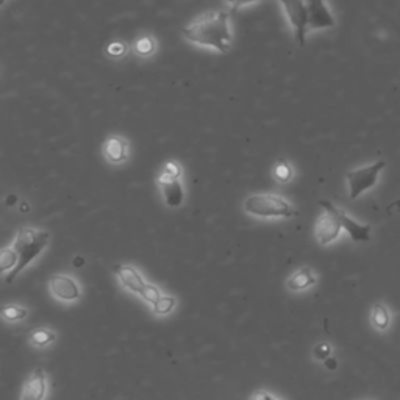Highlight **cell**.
<instances>
[{
    "instance_id": "6da1fadb",
    "label": "cell",
    "mask_w": 400,
    "mask_h": 400,
    "mask_svg": "<svg viewBox=\"0 0 400 400\" xmlns=\"http://www.w3.org/2000/svg\"><path fill=\"white\" fill-rule=\"evenodd\" d=\"M181 33L195 46L227 54L231 46L230 13L224 10L208 11L186 25Z\"/></svg>"
},
{
    "instance_id": "7a4b0ae2",
    "label": "cell",
    "mask_w": 400,
    "mask_h": 400,
    "mask_svg": "<svg viewBox=\"0 0 400 400\" xmlns=\"http://www.w3.org/2000/svg\"><path fill=\"white\" fill-rule=\"evenodd\" d=\"M50 235L47 231L35 230V229H19L16 241L13 244V249L18 255V265L16 267L11 269V272L8 275H6L5 281L11 283L18 277L19 272H23L36 257L41 255V252L47 247Z\"/></svg>"
},
{
    "instance_id": "3957f363",
    "label": "cell",
    "mask_w": 400,
    "mask_h": 400,
    "mask_svg": "<svg viewBox=\"0 0 400 400\" xmlns=\"http://www.w3.org/2000/svg\"><path fill=\"white\" fill-rule=\"evenodd\" d=\"M244 210L258 217H291L296 213L289 202L274 194L250 195L244 203Z\"/></svg>"
},
{
    "instance_id": "277c9868",
    "label": "cell",
    "mask_w": 400,
    "mask_h": 400,
    "mask_svg": "<svg viewBox=\"0 0 400 400\" xmlns=\"http://www.w3.org/2000/svg\"><path fill=\"white\" fill-rule=\"evenodd\" d=\"M387 166V162L383 159H378V162L365 166V167H358V169H353L351 172H347V185H349V195L351 199H356L360 198L363 193H366L368 189L374 188L378 176H380L382 171Z\"/></svg>"
},
{
    "instance_id": "5b68a950",
    "label": "cell",
    "mask_w": 400,
    "mask_h": 400,
    "mask_svg": "<svg viewBox=\"0 0 400 400\" xmlns=\"http://www.w3.org/2000/svg\"><path fill=\"white\" fill-rule=\"evenodd\" d=\"M319 205L324 208V214L319 217V221L316 224V239L321 244H330L334 241L341 234V225L339 221V210L333 205L330 200H321Z\"/></svg>"
},
{
    "instance_id": "8992f818",
    "label": "cell",
    "mask_w": 400,
    "mask_h": 400,
    "mask_svg": "<svg viewBox=\"0 0 400 400\" xmlns=\"http://www.w3.org/2000/svg\"><path fill=\"white\" fill-rule=\"evenodd\" d=\"M283 6L291 27L294 30V36L301 46H305L308 30V10L307 0H279Z\"/></svg>"
},
{
    "instance_id": "52a82bcc",
    "label": "cell",
    "mask_w": 400,
    "mask_h": 400,
    "mask_svg": "<svg viewBox=\"0 0 400 400\" xmlns=\"http://www.w3.org/2000/svg\"><path fill=\"white\" fill-rule=\"evenodd\" d=\"M308 27L311 30H325L334 27V18L325 0H307Z\"/></svg>"
},
{
    "instance_id": "ba28073f",
    "label": "cell",
    "mask_w": 400,
    "mask_h": 400,
    "mask_svg": "<svg viewBox=\"0 0 400 400\" xmlns=\"http://www.w3.org/2000/svg\"><path fill=\"white\" fill-rule=\"evenodd\" d=\"M49 286L56 299L61 301H77L80 297V288L74 279L68 275H52L49 280Z\"/></svg>"
},
{
    "instance_id": "9c48e42d",
    "label": "cell",
    "mask_w": 400,
    "mask_h": 400,
    "mask_svg": "<svg viewBox=\"0 0 400 400\" xmlns=\"http://www.w3.org/2000/svg\"><path fill=\"white\" fill-rule=\"evenodd\" d=\"M113 271L119 277L122 285L126 286L127 289L132 291V293L144 296L145 291H147L149 283H145L141 275L138 274L136 269H133L132 266L118 263V265L113 266Z\"/></svg>"
},
{
    "instance_id": "30bf717a",
    "label": "cell",
    "mask_w": 400,
    "mask_h": 400,
    "mask_svg": "<svg viewBox=\"0 0 400 400\" xmlns=\"http://www.w3.org/2000/svg\"><path fill=\"white\" fill-rule=\"evenodd\" d=\"M158 181H159V186H162L166 205L172 207V208L180 207L181 202H183L185 199V191H183V186H181L180 183V180L176 177L166 176V174H162Z\"/></svg>"
},
{
    "instance_id": "8fae6325",
    "label": "cell",
    "mask_w": 400,
    "mask_h": 400,
    "mask_svg": "<svg viewBox=\"0 0 400 400\" xmlns=\"http://www.w3.org/2000/svg\"><path fill=\"white\" fill-rule=\"evenodd\" d=\"M338 216H339L341 225H343V229L347 231L352 241H355V243L369 241V239H370V225L360 224V222L353 221L352 217H349L344 212H341V210H339Z\"/></svg>"
},
{
    "instance_id": "7c38bea8",
    "label": "cell",
    "mask_w": 400,
    "mask_h": 400,
    "mask_svg": "<svg viewBox=\"0 0 400 400\" xmlns=\"http://www.w3.org/2000/svg\"><path fill=\"white\" fill-rule=\"evenodd\" d=\"M46 396V375L42 369H36L28 378L20 400H42Z\"/></svg>"
},
{
    "instance_id": "4fadbf2b",
    "label": "cell",
    "mask_w": 400,
    "mask_h": 400,
    "mask_svg": "<svg viewBox=\"0 0 400 400\" xmlns=\"http://www.w3.org/2000/svg\"><path fill=\"white\" fill-rule=\"evenodd\" d=\"M104 154L110 163H122L127 155V143L119 136H113L104 145Z\"/></svg>"
},
{
    "instance_id": "5bb4252c",
    "label": "cell",
    "mask_w": 400,
    "mask_h": 400,
    "mask_svg": "<svg viewBox=\"0 0 400 400\" xmlns=\"http://www.w3.org/2000/svg\"><path fill=\"white\" fill-rule=\"evenodd\" d=\"M315 283H316V277H315V274H313L311 269L310 267H302L288 279V288L293 289V291H301V289H305V288H308L311 285H315Z\"/></svg>"
},
{
    "instance_id": "9a60e30c",
    "label": "cell",
    "mask_w": 400,
    "mask_h": 400,
    "mask_svg": "<svg viewBox=\"0 0 400 400\" xmlns=\"http://www.w3.org/2000/svg\"><path fill=\"white\" fill-rule=\"evenodd\" d=\"M370 319H372V324L377 330H387L391 324V316L388 308L384 307L383 303H375L372 313H370Z\"/></svg>"
},
{
    "instance_id": "2e32d148",
    "label": "cell",
    "mask_w": 400,
    "mask_h": 400,
    "mask_svg": "<svg viewBox=\"0 0 400 400\" xmlns=\"http://www.w3.org/2000/svg\"><path fill=\"white\" fill-rule=\"evenodd\" d=\"M2 316L6 321H20L27 316V310L23 307H16V305H8L2 310Z\"/></svg>"
},
{
    "instance_id": "e0dca14e",
    "label": "cell",
    "mask_w": 400,
    "mask_h": 400,
    "mask_svg": "<svg viewBox=\"0 0 400 400\" xmlns=\"http://www.w3.org/2000/svg\"><path fill=\"white\" fill-rule=\"evenodd\" d=\"M18 265V255L14 249H4L2 255H0V266L2 269H14Z\"/></svg>"
},
{
    "instance_id": "ac0fdd59",
    "label": "cell",
    "mask_w": 400,
    "mask_h": 400,
    "mask_svg": "<svg viewBox=\"0 0 400 400\" xmlns=\"http://www.w3.org/2000/svg\"><path fill=\"white\" fill-rule=\"evenodd\" d=\"M55 339V334L49 330H36L32 337V343L36 346H46L52 343Z\"/></svg>"
},
{
    "instance_id": "d6986e66",
    "label": "cell",
    "mask_w": 400,
    "mask_h": 400,
    "mask_svg": "<svg viewBox=\"0 0 400 400\" xmlns=\"http://www.w3.org/2000/svg\"><path fill=\"white\" fill-rule=\"evenodd\" d=\"M291 177H293V171L288 163L280 162L277 166H275V178L280 181H288Z\"/></svg>"
},
{
    "instance_id": "ffe728a7",
    "label": "cell",
    "mask_w": 400,
    "mask_h": 400,
    "mask_svg": "<svg viewBox=\"0 0 400 400\" xmlns=\"http://www.w3.org/2000/svg\"><path fill=\"white\" fill-rule=\"evenodd\" d=\"M174 305H176V301H174L172 297L163 296L162 301H159L154 307V310L155 313H158V315H166V313H169L172 310Z\"/></svg>"
},
{
    "instance_id": "44dd1931",
    "label": "cell",
    "mask_w": 400,
    "mask_h": 400,
    "mask_svg": "<svg viewBox=\"0 0 400 400\" xmlns=\"http://www.w3.org/2000/svg\"><path fill=\"white\" fill-rule=\"evenodd\" d=\"M136 50L141 55H149L154 52V41L150 38H141L140 41L136 42Z\"/></svg>"
},
{
    "instance_id": "7402d4cb",
    "label": "cell",
    "mask_w": 400,
    "mask_h": 400,
    "mask_svg": "<svg viewBox=\"0 0 400 400\" xmlns=\"http://www.w3.org/2000/svg\"><path fill=\"white\" fill-rule=\"evenodd\" d=\"M313 353H315V356L317 360H327L330 356L332 353V347L327 344V343H322V344H317L315 347V351H313Z\"/></svg>"
},
{
    "instance_id": "603a6c76",
    "label": "cell",
    "mask_w": 400,
    "mask_h": 400,
    "mask_svg": "<svg viewBox=\"0 0 400 400\" xmlns=\"http://www.w3.org/2000/svg\"><path fill=\"white\" fill-rule=\"evenodd\" d=\"M163 174H166V176H169V177H176V178H178V177H180V174H181V169H180V166H178L177 163L169 162V163H167V164L164 166Z\"/></svg>"
},
{
    "instance_id": "cb8c5ba5",
    "label": "cell",
    "mask_w": 400,
    "mask_h": 400,
    "mask_svg": "<svg viewBox=\"0 0 400 400\" xmlns=\"http://www.w3.org/2000/svg\"><path fill=\"white\" fill-rule=\"evenodd\" d=\"M225 2L231 6V10H238V8H243V6L246 5L260 2V0H225Z\"/></svg>"
},
{
    "instance_id": "d4e9b609",
    "label": "cell",
    "mask_w": 400,
    "mask_h": 400,
    "mask_svg": "<svg viewBox=\"0 0 400 400\" xmlns=\"http://www.w3.org/2000/svg\"><path fill=\"white\" fill-rule=\"evenodd\" d=\"M123 52H126V47H123V44H121V42H113V44L108 47V54L114 56H119Z\"/></svg>"
},
{
    "instance_id": "484cf974",
    "label": "cell",
    "mask_w": 400,
    "mask_h": 400,
    "mask_svg": "<svg viewBox=\"0 0 400 400\" xmlns=\"http://www.w3.org/2000/svg\"><path fill=\"white\" fill-rule=\"evenodd\" d=\"M252 400H281V399H277V397H274L271 392H266V391H258L253 394Z\"/></svg>"
},
{
    "instance_id": "4316f807",
    "label": "cell",
    "mask_w": 400,
    "mask_h": 400,
    "mask_svg": "<svg viewBox=\"0 0 400 400\" xmlns=\"http://www.w3.org/2000/svg\"><path fill=\"white\" fill-rule=\"evenodd\" d=\"M324 365H325V369L334 370V369L338 368V360H337V358H333V356H329V358L324 360Z\"/></svg>"
},
{
    "instance_id": "83f0119b",
    "label": "cell",
    "mask_w": 400,
    "mask_h": 400,
    "mask_svg": "<svg viewBox=\"0 0 400 400\" xmlns=\"http://www.w3.org/2000/svg\"><path fill=\"white\" fill-rule=\"evenodd\" d=\"M85 265V258L83 257H75L74 261H72V266L74 267H82Z\"/></svg>"
},
{
    "instance_id": "f1b7e54d",
    "label": "cell",
    "mask_w": 400,
    "mask_h": 400,
    "mask_svg": "<svg viewBox=\"0 0 400 400\" xmlns=\"http://www.w3.org/2000/svg\"><path fill=\"white\" fill-rule=\"evenodd\" d=\"M18 202V195L16 194H11V195H8V198H6V205L8 207H11V205H14V203Z\"/></svg>"
},
{
    "instance_id": "f546056e",
    "label": "cell",
    "mask_w": 400,
    "mask_h": 400,
    "mask_svg": "<svg viewBox=\"0 0 400 400\" xmlns=\"http://www.w3.org/2000/svg\"><path fill=\"white\" fill-rule=\"evenodd\" d=\"M20 212H23V213H27V212H28V205H27V203H23V205H20Z\"/></svg>"
}]
</instances>
